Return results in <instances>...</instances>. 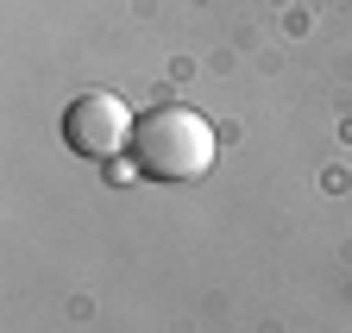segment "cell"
Returning a JSON list of instances; mask_svg holds the SVG:
<instances>
[{"label": "cell", "instance_id": "6da1fadb", "mask_svg": "<svg viewBox=\"0 0 352 333\" xmlns=\"http://www.w3.org/2000/svg\"><path fill=\"white\" fill-rule=\"evenodd\" d=\"M126 157H132V170L151 176V183H195V176H208V163H214V126L195 107L164 101V107L132 119Z\"/></svg>", "mask_w": 352, "mask_h": 333}, {"label": "cell", "instance_id": "7a4b0ae2", "mask_svg": "<svg viewBox=\"0 0 352 333\" xmlns=\"http://www.w3.org/2000/svg\"><path fill=\"white\" fill-rule=\"evenodd\" d=\"M63 145L88 163H113L126 145H132V113L120 95H101V89H88L63 107Z\"/></svg>", "mask_w": 352, "mask_h": 333}]
</instances>
